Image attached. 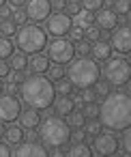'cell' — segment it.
Returning a JSON list of instances; mask_svg holds the SVG:
<instances>
[{
    "label": "cell",
    "mask_w": 131,
    "mask_h": 157,
    "mask_svg": "<svg viewBox=\"0 0 131 157\" xmlns=\"http://www.w3.org/2000/svg\"><path fill=\"white\" fill-rule=\"evenodd\" d=\"M101 73H103V78H105V82L107 84H112V86H125L127 82H129V78H131V65H129V60L127 58H107L105 60V67L101 69Z\"/></svg>",
    "instance_id": "8992f818"
},
{
    "label": "cell",
    "mask_w": 131,
    "mask_h": 157,
    "mask_svg": "<svg viewBox=\"0 0 131 157\" xmlns=\"http://www.w3.org/2000/svg\"><path fill=\"white\" fill-rule=\"evenodd\" d=\"M0 157H11V151L5 142H0Z\"/></svg>",
    "instance_id": "7bdbcfd3"
},
{
    "label": "cell",
    "mask_w": 131,
    "mask_h": 157,
    "mask_svg": "<svg viewBox=\"0 0 131 157\" xmlns=\"http://www.w3.org/2000/svg\"><path fill=\"white\" fill-rule=\"evenodd\" d=\"M9 71H11V67H9L5 60H0V78H7V75H9Z\"/></svg>",
    "instance_id": "60d3db41"
},
{
    "label": "cell",
    "mask_w": 131,
    "mask_h": 157,
    "mask_svg": "<svg viewBox=\"0 0 131 157\" xmlns=\"http://www.w3.org/2000/svg\"><path fill=\"white\" fill-rule=\"evenodd\" d=\"M73 22H71V15L65 13V11H58V13H50V17L45 20V28L50 35L54 37H65L69 30H71Z\"/></svg>",
    "instance_id": "9c48e42d"
},
{
    "label": "cell",
    "mask_w": 131,
    "mask_h": 157,
    "mask_svg": "<svg viewBox=\"0 0 131 157\" xmlns=\"http://www.w3.org/2000/svg\"><path fill=\"white\" fill-rule=\"evenodd\" d=\"M114 13L116 15H127L129 13V0H114Z\"/></svg>",
    "instance_id": "f546056e"
},
{
    "label": "cell",
    "mask_w": 131,
    "mask_h": 157,
    "mask_svg": "<svg viewBox=\"0 0 131 157\" xmlns=\"http://www.w3.org/2000/svg\"><path fill=\"white\" fill-rule=\"evenodd\" d=\"M92 22H97L99 30H112L114 26H118V15L114 13V9H99L97 15H92Z\"/></svg>",
    "instance_id": "5bb4252c"
},
{
    "label": "cell",
    "mask_w": 131,
    "mask_h": 157,
    "mask_svg": "<svg viewBox=\"0 0 131 157\" xmlns=\"http://www.w3.org/2000/svg\"><path fill=\"white\" fill-rule=\"evenodd\" d=\"M118 146H120L118 144V138L114 133H110V131H99V133L92 136V151L97 155H103V157L114 155L118 151Z\"/></svg>",
    "instance_id": "ba28073f"
},
{
    "label": "cell",
    "mask_w": 131,
    "mask_h": 157,
    "mask_svg": "<svg viewBox=\"0 0 131 157\" xmlns=\"http://www.w3.org/2000/svg\"><path fill=\"white\" fill-rule=\"evenodd\" d=\"M54 90H56V95H71L73 93V84L67 78H60V80H56Z\"/></svg>",
    "instance_id": "d4e9b609"
},
{
    "label": "cell",
    "mask_w": 131,
    "mask_h": 157,
    "mask_svg": "<svg viewBox=\"0 0 131 157\" xmlns=\"http://www.w3.org/2000/svg\"><path fill=\"white\" fill-rule=\"evenodd\" d=\"M0 15H2V17H5V20H9V17H11V9H9V7H5V5H2V7H0Z\"/></svg>",
    "instance_id": "ee69618b"
},
{
    "label": "cell",
    "mask_w": 131,
    "mask_h": 157,
    "mask_svg": "<svg viewBox=\"0 0 131 157\" xmlns=\"http://www.w3.org/2000/svg\"><path fill=\"white\" fill-rule=\"evenodd\" d=\"M47 157H65V155H62V151H60V148H54L52 153H47Z\"/></svg>",
    "instance_id": "bcb514c9"
},
{
    "label": "cell",
    "mask_w": 131,
    "mask_h": 157,
    "mask_svg": "<svg viewBox=\"0 0 131 157\" xmlns=\"http://www.w3.org/2000/svg\"><path fill=\"white\" fill-rule=\"evenodd\" d=\"M11 20H13L15 24H22V26H24L28 17H26V11H22V9H15V11H13V15H11Z\"/></svg>",
    "instance_id": "8d00e7d4"
},
{
    "label": "cell",
    "mask_w": 131,
    "mask_h": 157,
    "mask_svg": "<svg viewBox=\"0 0 131 157\" xmlns=\"http://www.w3.org/2000/svg\"><path fill=\"white\" fill-rule=\"evenodd\" d=\"M13 52V41L9 37H0V60H7Z\"/></svg>",
    "instance_id": "cb8c5ba5"
},
{
    "label": "cell",
    "mask_w": 131,
    "mask_h": 157,
    "mask_svg": "<svg viewBox=\"0 0 131 157\" xmlns=\"http://www.w3.org/2000/svg\"><path fill=\"white\" fill-rule=\"evenodd\" d=\"M80 99H82V103L97 101V97H95V90H92V88H82V93H80Z\"/></svg>",
    "instance_id": "d590c367"
},
{
    "label": "cell",
    "mask_w": 131,
    "mask_h": 157,
    "mask_svg": "<svg viewBox=\"0 0 131 157\" xmlns=\"http://www.w3.org/2000/svg\"><path fill=\"white\" fill-rule=\"evenodd\" d=\"M73 50H75V54H80V56H86V54H90V41H86V39H82V41H75V43H73Z\"/></svg>",
    "instance_id": "83f0119b"
},
{
    "label": "cell",
    "mask_w": 131,
    "mask_h": 157,
    "mask_svg": "<svg viewBox=\"0 0 131 157\" xmlns=\"http://www.w3.org/2000/svg\"><path fill=\"white\" fill-rule=\"evenodd\" d=\"M92 90H95V97H105L110 93V86H107V82H97L92 86Z\"/></svg>",
    "instance_id": "e575fe53"
},
{
    "label": "cell",
    "mask_w": 131,
    "mask_h": 157,
    "mask_svg": "<svg viewBox=\"0 0 131 157\" xmlns=\"http://www.w3.org/2000/svg\"><path fill=\"white\" fill-rule=\"evenodd\" d=\"M15 45L24 54H37L47 45V35L37 24H24L15 33Z\"/></svg>",
    "instance_id": "5b68a950"
},
{
    "label": "cell",
    "mask_w": 131,
    "mask_h": 157,
    "mask_svg": "<svg viewBox=\"0 0 131 157\" xmlns=\"http://www.w3.org/2000/svg\"><path fill=\"white\" fill-rule=\"evenodd\" d=\"M9 67H11V71H24L26 67H28V56L24 54V52H13L11 56H9Z\"/></svg>",
    "instance_id": "7402d4cb"
},
{
    "label": "cell",
    "mask_w": 131,
    "mask_h": 157,
    "mask_svg": "<svg viewBox=\"0 0 131 157\" xmlns=\"http://www.w3.org/2000/svg\"><path fill=\"white\" fill-rule=\"evenodd\" d=\"M65 7H67L65 13H69V15H75V13L80 11V5L75 2V0H69V2H65Z\"/></svg>",
    "instance_id": "ab89813d"
},
{
    "label": "cell",
    "mask_w": 131,
    "mask_h": 157,
    "mask_svg": "<svg viewBox=\"0 0 131 157\" xmlns=\"http://www.w3.org/2000/svg\"><path fill=\"white\" fill-rule=\"evenodd\" d=\"M67 157H92V148L84 142H73L67 151Z\"/></svg>",
    "instance_id": "44dd1931"
},
{
    "label": "cell",
    "mask_w": 131,
    "mask_h": 157,
    "mask_svg": "<svg viewBox=\"0 0 131 157\" xmlns=\"http://www.w3.org/2000/svg\"><path fill=\"white\" fill-rule=\"evenodd\" d=\"M50 5H52V9L62 11V9H65V0H50Z\"/></svg>",
    "instance_id": "b9f144b4"
},
{
    "label": "cell",
    "mask_w": 131,
    "mask_h": 157,
    "mask_svg": "<svg viewBox=\"0 0 131 157\" xmlns=\"http://www.w3.org/2000/svg\"><path fill=\"white\" fill-rule=\"evenodd\" d=\"M69 136H71V127L60 116H47L45 121L39 123V138L43 146L60 148L69 142Z\"/></svg>",
    "instance_id": "277c9868"
},
{
    "label": "cell",
    "mask_w": 131,
    "mask_h": 157,
    "mask_svg": "<svg viewBox=\"0 0 131 157\" xmlns=\"http://www.w3.org/2000/svg\"><path fill=\"white\" fill-rule=\"evenodd\" d=\"M88 136H95V133H99L101 131V123L97 121V118H86V123H84V127H82Z\"/></svg>",
    "instance_id": "4316f807"
},
{
    "label": "cell",
    "mask_w": 131,
    "mask_h": 157,
    "mask_svg": "<svg viewBox=\"0 0 131 157\" xmlns=\"http://www.w3.org/2000/svg\"><path fill=\"white\" fill-rule=\"evenodd\" d=\"M13 157H47V151L43 144L35 142V140H28V142H20Z\"/></svg>",
    "instance_id": "4fadbf2b"
},
{
    "label": "cell",
    "mask_w": 131,
    "mask_h": 157,
    "mask_svg": "<svg viewBox=\"0 0 131 157\" xmlns=\"http://www.w3.org/2000/svg\"><path fill=\"white\" fill-rule=\"evenodd\" d=\"M114 33H112V37H110V48L112 50H116L118 54H129V50H131V28L127 26V24H122V26H114L112 28Z\"/></svg>",
    "instance_id": "30bf717a"
},
{
    "label": "cell",
    "mask_w": 131,
    "mask_h": 157,
    "mask_svg": "<svg viewBox=\"0 0 131 157\" xmlns=\"http://www.w3.org/2000/svg\"><path fill=\"white\" fill-rule=\"evenodd\" d=\"M17 118H20V127H22V129H37L39 123H41L39 110H35V108H26V110H22Z\"/></svg>",
    "instance_id": "2e32d148"
},
{
    "label": "cell",
    "mask_w": 131,
    "mask_h": 157,
    "mask_svg": "<svg viewBox=\"0 0 131 157\" xmlns=\"http://www.w3.org/2000/svg\"><path fill=\"white\" fill-rule=\"evenodd\" d=\"M47 58L54 60L56 65H67L75 58V50H73V41L65 39V37H56L50 45H47Z\"/></svg>",
    "instance_id": "52a82bcc"
},
{
    "label": "cell",
    "mask_w": 131,
    "mask_h": 157,
    "mask_svg": "<svg viewBox=\"0 0 131 157\" xmlns=\"http://www.w3.org/2000/svg\"><path fill=\"white\" fill-rule=\"evenodd\" d=\"M28 67H30V71H35V73H45L47 67H50V58H47L45 54H41V52L30 54V58H28Z\"/></svg>",
    "instance_id": "ac0fdd59"
},
{
    "label": "cell",
    "mask_w": 131,
    "mask_h": 157,
    "mask_svg": "<svg viewBox=\"0 0 131 157\" xmlns=\"http://www.w3.org/2000/svg\"><path fill=\"white\" fill-rule=\"evenodd\" d=\"M2 90H5V84H2V78H0V95H2Z\"/></svg>",
    "instance_id": "c3c4849f"
},
{
    "label": "cell",
    "mask_w": 131,
    "mask_h": 157,
    "mask_svg": "<svg viewBox=\"0 0 131 157\" xmlns=\"http://www.w3.org/2000/svg\"><path fill=\"white\" fill-rule=\"evenodd\" d=\"M20 95H22L24 103H28V108H35L39 112L47 110L56 99L54 82L41 73H32V75L24 78L20 82Z\"/></svg>",
    "instance_id": "7a4b0ae2"
},
{
    "label": "cell",
    "mask_w": 131,
    "mask_h": 157,
    "mask_svg": "<svg viewBox=\"0 0 131 157\" xmlns=\"http://www.w3.org/2000/svg\"><path fill=\"white\" fill-rule=\"evenodd\" d=\"M2 138L7 140V144H20L22 140H24V129L20 127V125H9V127H5V133H2Z\"/></svg>",
    "instance_id": "d6986e66"
},
{
    "label": "cell",
    "mask_w": 131,
    "mask_h": 157,
    "mask_svg": "<svg viewBox=\"0 0 131 157\" xmlns=\"http://www.w3.org/2000/svg\"><path fill=\"white\" fill-rule=\"evenodd\" d=\"M84 138H86V131L82 127L75 129V131H71V136H69V140H73V142H84Z\"/></svg>",
    "instance_id": "f35d334b"
},
{
    "label": "cell",
    "mask_w": 131,
    "mask_h": 157,
    "mask_svg": "<svg viewBox=\"0 0 131 157\" xmlns=\"http://www.w3.org/2000/svg\"><path fill=\"white\" fill-rule=\"evenodd\" d=\"M90 54H92V60H107V58L112 56V48H110L107 41L97 39V41H92V45H90Z\"/></svg>",
    "instance_id": "e0dca14e"
},
{
    "label": "cell",
    "mask_w": 131,
    "mask_h": 157,
    "mask_svg": "<svg viewBox=\"0 0 131 157\" xmlns=\"http://www.w3.org/2000/svg\"><path fill=\"white\" fill-rule=\"evenodd\" d=\"M24 11H26V17L37 24V22H45L50 17L52 5H50V0H26Z\"/></svg>",
    "instance_id": "7c38bea8"
},
{
    "label": "cell",
    "mask_w": 131,
    "mask_h": 157,
    "mask_svg": "<svg viewBox=\"0 0 131 157\" xmlns=\"http://www.w3.org/2000/svg\"><path fill=\"white\" fill-rule=\"evenodd\" d=\"M80 2H82V9L86 11H99L105 0H80Z\"/></svg>",
    "instance_id": "4dcf8cb0"
},
{
    "label": "cell",
    "mask_w": 131,
    "mask_h": 157,
    "mask_svg": "<svg viewBox=\"0 0 131 157\" xmlns=\"http://www.w3.org/2000/svg\"><path fill=\"white\" fill-rule=\"evenodd\" d=\"M67 118H69V121H67V125H69L71 129H80V127H84V123H86V116H84V112H82V110H80V112H77V110H73Z\"/></svg>",
    "instance_id": "603a6c76"
},
{
    "label": "cell",
    "mask_w": 131,
    "mask_h": 157,
    "mask_svg": "<svg viewBox=\"0 0 131 157\" xmlns=\"http://www.w3.org/2000/svg\"><path fill=\"white\" fill-rule=\"evenodd\" d=\"M71 22H73V26H77V28H88V26H92V13L90 11H86V9H80L75 15H71Z\"/></svg>",
    "instance_id": "ffe728a7"
},
{
    "label": "cell",
    "mask_w": 131,
    "mask_h": 157,
    "mask_svg": "<svg viewBox=\"0 0 131 157\" xmlns=\"http://www.w3.org/2000/svg\"><path fill=\"white\" fill-rule=\"evenodd\" d=\"M54 112H56V116H60V118H65V116H69L73 110H75V103H73V99H71V95H58L56 99H54Z\"/></svg>",
    "instance_id": "9a60e30c"
},
{
    "label": "cell",
    "mask_w": 131,
    "mask_h": 157,
    "mask_svg": "<svg viewBox=\"0 0 131 157\" xmlns=\"http://www.w3.org/2000/svg\"><path fill=\"white\" fill-rule=\"evenodd\" d=\"M118 144H122V151L125 153H131V131H129V127L122 129V140Z\"/></svg>",
    "instance_id": "d6a6232c"
},
{
    "label": "cell",
    "mask_w": 131,
    "mask_h": 157,
    "mask_svg": "<svg viewBox=\"0 0 131 157\" xmlns=\"http://www.w3.org/2000/svg\"><path fill=\"white\" fill-rule=\"evenodd\" d=\"M5 2H7V0H0V7H2V5H5Z\"/></svg>",
    "instance_id": "f907efd6"
},
{
    "label": "cell",
    "mask_w": 131,
    "mask_h": 157,
    "mask_svg": "<svg viewBox=\"0 0 131 157\" xmlns=\"http://www.w3.org/2000/svg\"><path fill=\"white\" fill-rule=\"evenodd\" d=\"M67 35L71 37L69 41H82V39H84V30H82V28H77V26H71V30H69Z\"/></svg>",
    "instance_id": "74e56055"
},
{
    "label": "cell",
    "mask_w": 131,
    "mask_h": 157,
    "mask_svg": "<svg viewBox=\"0 0 131 157\" xmlns=\"http://www.w3.org/2000/svg\"><path fill=\"white\" fill-rule=\"evenodd\" d=\"M99 123L110 131H122L131 125V97L122 90L107 93L99 105Z\"/></svg>",
    "instance_id": "6da1fadb"
},
{
    "label": "cell",
    "mask_w": 131,
    "mask_h": 157,
    "mask_svg": "<svg viewBox=\"0 0 131 157\" xmlns=\"http://www.w3.org/2000/svg\"><path fill=\"white\" fill-rule=\"evenodd\" d=\"M47 78H50L52 82H56V80L65 78V69H62V65H54V67H47Z\"/></svg>",
    "instance_id": "f1b7e54d"
},
{
    "label": "cell",
    "mask_w": 131,
    "mask_h": 157,
    "mask_svg": "<svg viewBox=\"0 0 131 157\" xmlns=\"http://www.w3.org/2000/svg\"><path fill=\"white\" fill-rule=\"evenodd\" d=\"M7 2H9L11 7H15V9H20L22 5H26V0H7Z\"/></svg>",
    "instance_id": "f6af8a7d"
},
{
    "label": "cell",
    "mask_w": 131,
    "mask_h": 157,
    "mask_svg": "<svg viewBox=\"0 0 131 157\" xmlns=\"http://www.w3.org/2000/svg\"><path fill=\"white\" fill-rule=\"evenodd\" d=\"M107 157H122V155H116V153H114V155H107Z\"/></svg>",
    "instance_id": "681fc988"
},
{
    "label": "cell",
    "mask_w": 131,
    "mask_h": 157,
    "mask_svg": "<svg viewBox=\"0 0 131 157\" xmlns=\"http://www.w3.org/2000/svg\"><path fill=\"white\" fill-rule=\"evenodd\" d=\"M99 35H101V30H99L97 26H88V28H84V37H86V41H97Z\"/></svg>",
    "instance_id": "836d02e7"
},
{
    "label": "cell",
    "mask_w": 131,
    "mask_h": 157,
    "mask_svg": "<svg viewBox=\"0 0 131 157\" xmlns=\"http://www.w3.org/2000/svg\"><path fill=\"white\" fill-rule=\"evenodd\" d=\"M20 112H22V103L15 95H11V93L0 95V121L13 123V121H17Z\"/></svg>",
    "instance_id": "8fae6325"
},
{
    "label": "cell",
    "mask_w": 131,
    "mask_h": 157,
    "mask_svg": "<svg viewBox=\"0 0 131 157\" xmlns=\"http://www.w3.org/2000/svg\"><path fill=\"white\" fill-rule=\"evenodd\" d=\"M0 33H2V37H11L17 33V24L9 17V20H2L0 22Z\"/></svg>",
    "instance_id": "484cf974"
},
{
    "label": "cell",
    "mask_w": 131,
    "mask_h": 157,
    "mask_svg": "<svg viewBox=\"0 0 131 157\" xmlns=\"http://www.w3.org/2000/svg\"><path fill=\"white\" fill-rule=\"evenodd\" d=\"M2 133H5V123L0 121V138H2Z\"/></svg>",
    "instance_id": "7dc6e473"
},
{
    "label": "cell",
    "mask_w": 131,
    "mask_h": 157,
    "mask_svg": "<svg viewBox=\"0 0 131 157\" xmlns=\"http://www.w3.org/2000/svg\"><path fill=\"white\" fill-rule=\"evenodd\" d=\"M65 73H67V80L73 84V88H80V90L82 88H92L101 78V69H99L97 60H92L88 56L73 58Z\"/></svg>",
    "instance_id": "3957f363"
},
{
    "label": "cell",
    "mask_w": 131,
    "mask_h": 157,
    "mask_svg": "<svg viewBox=\"0 0 131 157\" xmlns=\"http://www.w3.org/2000/svg\"><path fill=\"white\" fill-rule=\"evenodd\" d=\"M84 116L86 118H97V114H99V105L95 103V101H90V103H84Z\"/></svg>",
    "instance_id": "1f68e13d"
}]
</instances>
